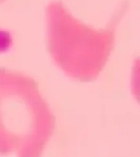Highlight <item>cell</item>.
Here are the masks:
<instances>
[{"label":"cell","instance_id":"obj_1","mask_svg":"<svg viewBox=\"0 0 140 157\" xmlns=\"http://www.w3.org/2000/svg\"><path fill=\"white\" fill-rule=\"evenodd\" d=\"M55 117L35 81L0 67V155L42 157Z\"/></svg>","mask_w":140,"mask_h":157},{"label":"cell","instance_id":"obj_2","mask_svg":"<svg viewBox=\"0 0 140 157\" xmlns=\"http://www.w3.org/2000/svg\"><path fill=\"white\" fill-rule=\"evenodd\" d=\"M120 13L97 29L77 19L61 1H51L45 9L47 45L56 66L75 80L98 78L114 49Z\"/></svg>","mask_w":140,"mask_h":157},{"label":"cell","instance_id":"obj_3","mask_svg":"<svg viewBox=\"0 0 140 157\" xmlns=\"http://www.w3.org/2000/svg\"><path fill=\"white\" fill-rule=\"evenodd\" d=\"M3 1H4V0H0V3H2V2H3Z\"/></svg>","mask_w":140,"mask_h":157}]
</instances>
